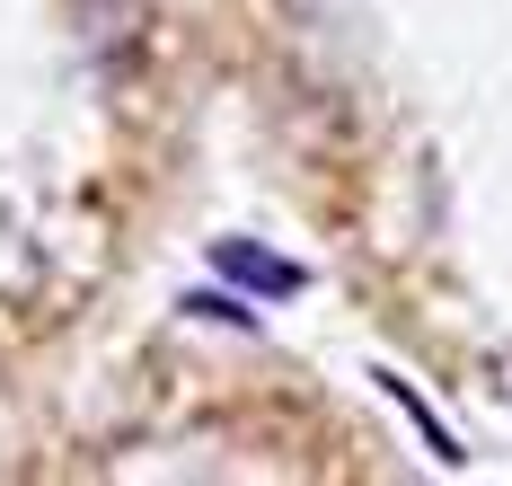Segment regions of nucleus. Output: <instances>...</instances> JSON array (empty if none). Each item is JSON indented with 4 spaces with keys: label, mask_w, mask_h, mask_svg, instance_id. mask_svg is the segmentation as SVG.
I'll list each match as a JSON object with an SVG mask.
<instances>
[{
    "label": "nucleus",
    "mask_w": 512,
    "mask_h": 486,
    "mask_svg": "<svg viewBox=\"0 0 512 486\" xmlns=\"http://www.w3.org/2000/svg\"><path fill=\"white\" fill-rule=\"evenodd\" d=\"M212 274L230 292H248V301H301L309 292V266L283 257V248H265V239H212Z\"/></svg>",
    "instance_id": "f257e3e1"
},
{
    "label": "nucleus",
    "mask_w": 512,
    "mask_h": 486,
    "mask_svg": "<svg viewBox=\"0 0 512 486\" xmlns=\"http://www.w3.org/2000/svg\"><path fill=\"white\" fill-rule=\"evenodd\" d=\"M177 310H186V319H212V327H248V336H256V310L239 301V292H186Z\"/></svg>",
    "instance_id": "7ed1b4c3"
},
{
    "label": "nucleus",
    "mask_w": 512,
    "mask_h": 486,
    "mask_svg": "<svg viewBox=\"0 0 512 486\" xmlns=\"http://www.w3.org/2000/svg\"><path fill=\"white\" fill-rule=\"evenodd\" d=\"M504 398H512V354H504Z\"/></svg>",
    "instance_id": "20e7f679"
},
{
    "label": "nucleus",
    "mask_w": 512,
    "mask_h": 486,
    "mask_svg": "<svg viewBox=\"0 0 512 486\" xmlns=\"http://www.w3.org/2000/svg\"><path fill=\"white\" fill-rule=\"evenodd\" d=\"M371 380H380V389H389V407H398V416H407V425L424 433V451H433V460H442V469H460L468 451H460V442H451V425H442V416H433V407H424V398H415L407 380L389 372V363H380V372H371Z\"/></svg>",
    "instance_id": "f03ea898"
}]
</instances>
